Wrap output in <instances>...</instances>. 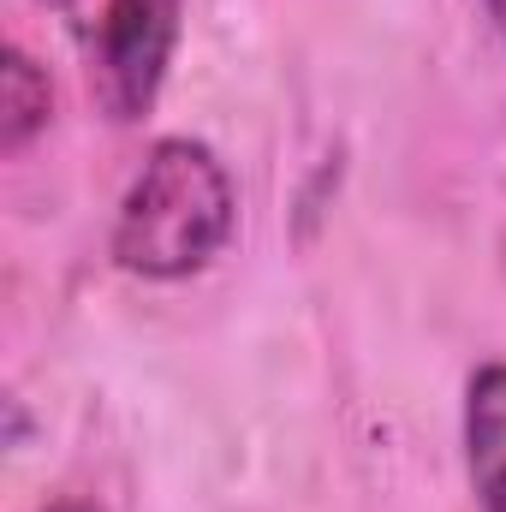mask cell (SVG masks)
I'll return each instance as SVG.
<instances>
[{
    "label": "cell",
    "mask_w": 506,
    "mask_h": 512,
    "mask_svg": "<svg viewBox=\"0 0 506 512\" xmlns=\"http://www.w3.org/2000/svg\"><path fill=\"white\" fill-rule=\"evenodd\" d=\"M179 6L185 0H108L96 30V96L114 120L149 114L179 42Z\"/></svg>",
    "instance_id": "7a4b0ae2"
},
{
    "label": "cell",
    "mask_w": 506,
    "mask_h": 512,
    "mask_svg": "<svg viewBox=\"0 0 506 512\" xmlns=\"http://www.w3.org/2000/svg\"><path fill=\"white\" fill-rule=\"evenodd\" d=\"M465 459L483 512H506V364L471 376L465 393Z\"/></svg>",
    "instance_id": "3957f363"
},
{
    "label": "cell",
    "mask_w": 506,
    "mask_h": 512,
    "mask_svg": "<svg viewBox=\"0 0 506 512\" xmlns=\"http://www.w3.org/2000/svg\"><path fill=\"white\" fill-rule=\"evenodd\" d=\"M489 12H495V24H501V36H506V0H489Z\"/></svg>",
    "instance_id": "5b68a950"
},
{
    "label": "cell",
    "mask_w": 506,
    "mask_h": 512,
    "mask_svg": "<svg viewBox=\"0 0 506 512\" xmlns=\"http://www.w3.org/2000/svg\"><path fill=\"white\" fill-rule=\"evenodd\" d=\"M54 512H96V507H78V501H66V507H54Z\"/></svg>",
    "instance_id": "8992f818"
},
{
    "label": "cell",
    "mask_w": 506,
    "mask_h": 512,
    "mask_svg": "<svg viewBox=\"0 0 506 512\" xmlns=\"http://www.w3.org/2000/svg\"><path fill=\"white\" fill-rule=\"evenodd\" d=\"M233 209V179L215 149L191 137H161L120 203L114 262L143 280H185L233 239Z\"/></svg>",
    "instance_id": "6da1fadb"
},
{
    "label": "cell",
    "mask_w": 506,
    "mask_h": 512,
    "mask_svg": "<svg viewBox=\"0 0 506 512\" xmlns=\"http://www.w3.org/2000/svg\"><path fill=\"white\" fill-rule=\"evenodd\" d=\"M48 6H66V0H48Z\"/></svg>",
    "instance_id": "52a82bcc"
},
{
    "label": "cell",
    "mask_w": 506,
    "mask_h": 512,
    "mask_svg": "<svg viewBox=\"0 0 506 512\" xmlns=\"http://www.w3.org/2000/svg\"><path fill=\"white\" fill-rule=\"evenodd\" d=\"M42 126H48V78L36 72L30 54L6 48V66H0V143L24 149Z\"/></svg>",
    "instance_id": "277c9868"
}]
</instances>
